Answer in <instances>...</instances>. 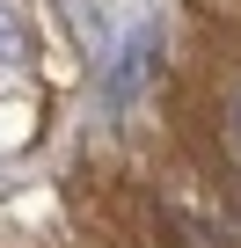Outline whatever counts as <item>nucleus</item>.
<instances>
[{"mask_svg":"<svg viewBox=\"0 0 241 248\" xmlns=\"http://www.w3.org/2000/svg\"><path fill=\"white\" fill-rule=\"evenodd\" d=\"M0 59H15V22H8V8H0Z\"/></svg>","mask_w":241,"mask_h":248,"instance_id":"nucleus-1","label":"nucleus"}]
</instances>
